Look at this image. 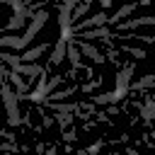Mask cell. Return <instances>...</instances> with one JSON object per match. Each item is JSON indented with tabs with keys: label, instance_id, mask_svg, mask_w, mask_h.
<instances>
[{
	"label": "cell",
	"instance_id": "cell-1",
	"mask_svg": "<svg viewBox=\"0 0 155 155\" xmlns=\"http://www.w3.org/2000/svg\"><path fill=\"white\" fill-rule=\"evenodd\" d=\"M0 97H2V104H5V109H7V124H10V126H19L22 119H24V116H19V109H17L19 99H17V92H15L10 85H5V80L0 82Z\"/></svg>",
	"mask_w": 155,
	"mask_h": 155
},
{
	"label": "cell",
	"instance_id": "cell-2",
	"mask_svg": "<svg viewBox=\"0 0 155 155\" xmlns=\"http://www.w3.org/2000/svg\"><path fill=\"white\" fill-rule=\"evenodd\" d=\"M48 22V12L46 10H41V12H36L34 17H31V22H29V27H27V31H24V36H22V41H24V46H29L31 44V39L39 34V29H44V24Z\"/></svg>",
	"mask_w": 155,
	"mask_h": 155
},
{
	"label": "cell",
	"instance_id": "cell-3",
	"mask_svg": "<svg viewBox=\"0 0 155 155\" xmlns=\"http://www.w3.org/2000/svg\"><path fill=\"white\" fill-rule=\"evenodd\" d=\"M133 70H136V65H133V63H128V65H124V68L116 73V87H114V92H116V97H119V99H124V97H126Z\"/></svg>",
	"mask_w": 155,
	"mask_h": 155
},
{
	"label": "cell",
	"instance_id": "cell-4",
	"mask_svg": "<svg viewBox=\"0 0 155 155\" xmlns=\"http://www.w3.org/2000/svg\"><path fill=\"white\" fill-rule=\"evenodd\" d=\"M102 24H107V12H97V15L87 17V19H82V22H75V24H70V29H73V34H75V31L92 29V27H102Z\"/></svg>",
	"mask_w": 155,
	"mask_h": 155
},
{
	"label": "cell",
	"instance_id": "cell-5",
	"mask_svg": "<svg viewBox=\"0 0 155 155\" xmlns=\"http://www.w3.org/2000/svg\"><path fill=\"white\" fill-rule=\"evenodd\" d=\"M155 19L153 17H138V19H126V22H116V34L119 31H128V29H138V27H150Z\"/></svg>",
	"mask_w": 155,
	"mask_h": 155
},
{
	"label": "cell",
	"instance_id": "cell-6",
	"mask_svg": "<svg viewBox=\"0 0 155 155\" xmlns=\"http://www.w3.org/2000/svg\"><path fill=\"white\" fill-rule=\"evenodd\" d=\"M73 36H78V39H107V36H111V31H109L107 24H102V27H92V29L75 31Z\"/></svg>",
	"mask_w": 155,
	"mask_h": 155
},
{
	"label": "cell",
	"instance_id": "cell-7",
	"mask_svg": "<svg viewBox=\"0 0 155 155\" xmlns=\"http://www.w3.org/2000/svg\"><path fill=\"white\" fill-rule=\"evenodd\" d=\"M75 44H78L80 53H82V56H87L90 61H94V63H104V61H107V58H104V53H99V51H97V48H94L90 41H82V39H78Z\"/></svg>",
	"mask_w": 155,
	"mask_h": 155
},
{
	"label": "cell",
	"instance_id": "cell-8",
	"mask_svg": "<svg viewBox=\"0 0 155 155\" xmlns=\"http://www.w3.org/2000/svg\"><path fill=\"white\" fill-rule=\"evenodd\" d=\"M65 46H68V36H61L51 51V58H48V65H58L63 58H65Z\"/></svg>",
	"mask_w": 155,
	"mask_h": 155
},
{
	"label": "cell",
	"instance_id": "cell-9",
	"mask_svg": "<svg viewBox=\"0 0 155 155\" xmlns=\"http://www.w3.org/2000/svg\"><path fill=\"white\" fill-rule=\"evenodd\" d=\"M46 51H48V44H39V46H34V48H27V51H22L19 61H22V63H31V61L41 58Z\"/></svg>",
	"mask_w": 155,
	"mask_h": 155
},
{
	"label": "cell",
	"instance_id": "cell-10",
	"mask_svg": "<svg viewBox=\"0 0 155 155\" xmlns=\"http://www.w3.org/2000/svg\"><path fill=\"white\" fill-rule=\"evenodd\" d=\"M136 5H138V2H128V5H124V7H119V10H116V12L111 15V17H107V24H111V27H114L116 22H121L124 17H128V15H131V12L136 10Z\"/></svg>",
	"mask_w": 155,
	"mask_h": 155
},
{
	"label": "cell",
	"instance_id": "cell-11",
	"mask_svg": "<svg viewBox=\"0 0 155 155\" xmlns=\"http://www.w3.org/2000/svg\"><path fill=\"white\" fill-rule=\"evenodd\" d=\"M58 24H61V31L70 29V24H73V7L61 2V7H58Z\"/></svg>",
	"mask_w": 155,
	"mask_h": 155
},
{
	"label": "cell",
	"instance_id": "cell-12",
	"mask_svg": "<svg viewBox=\"0 0 155 155\" xmlns=\"http://www.w3.org/2000/svg\"><path fill=\"white\" fill-rule=\"evenodd\" d=\"M15 73H19V75H29V78H39V75H41V73H46V70L31 61V63H19V68H17Z\"/></svg>",
	"mask_w": 155,
	"mask_h": 155
},
{
	"label": "cell",
	"instance_id": "cell-13",
	"mask_svg": "<svg viewBox=\"0 0 155 155\" xmlns=\"http://www.w3.org/2000/svg\"><path fill=\"white\" fill-rule=\"evenodd\" d=\"M65 56L70 58V63H73V68L78 70V68H82V63H80V48H78V44H73L70 39H68V46H65Z\"/></svg>",
	"mask_w": 155,
	"mask_h": 155
},
{
	"label": "cell",
	"instance_id": "cell-14",
	"mask_svg": "<svg viewBox=\"0 0 155 155\" xmlns=\"http://www.w3.org/2000/svg\"><path fill=\"white\" fill-rule=\"evenodd\" d=\"M153 111H155V99H153L150 94H145V104L140 107V116L145 119V124L153 121Z\"/></svg>",
	"mask_w": 155,
	"mask_h": 155
},
{
	"label": "cell",
	"instance_id": "cell-15",
	"mask_svg": "<svg viewBox=\"0 0 155 155\" xmlns=\"http://www.w3.org/2000/svg\"><path fill=\"white\" fill-rule=\"evenodd\" d=\"M24 24H27V17H24V15H15V17L2 27V31H17V29H22Z\"/></svg>",
	"mask_w": 155,
	"mask_h": 155
},
{
	"label": "cell",
	"instance_id": "cell-16",
	"mask_svg": "<svg viewBox=\"0 0 155 155\" xmlns=\"http://www.w3.org/2000/svg\"><path fill=\"white\" fill-rule=\"evenodd\" d=\"M7 78H10V82L15 85V92H17V94H24V92L29 90V85H27V82H24V80L19 78V73H15V70H12V73H10Z\"/></svg>",
	"mask_w": 155,
	"mask_h": 155
},
{
	"label": "cell",
	"instance_id": "cell-17",
	"mask_svg": "<svg viewBox=\"0 0 155 155\" xmlns=\"http://www.w3.org/2000/svg\"><path fill=\"white\" fill-rule=\"evenodd\" d=\"M153 85H155V75H143L140 80H136L133 85H128V90H136V92H138V90H148V87H153Z\"/></svg>",
	"mask_w": 155,
	"mask_h": 155
},
{
	"label": "cell",
	"instance_id": "cell-18",
	"mask_svg": "<svg viewBox=\"0 0 155 155\" xmlns=\"http://www.w3.org/2000/svg\"><path fill=\"white\" fill-rule=\"evenodd\" d=\"M92 102H94V104H116V102H121V99L116 97V92H102V94H94Z\"/></svg>",
	"mask_w": 155,
	"mask_h": 155
},
{
	"label": "cell",
	"instance_id": "cell-19",
	"mask_svg": "<svg viewBox=\"0 0 155 155\" xmlns=\"http://www.w3.org/2000/svg\"><path fill=\"white\" fill-rule=\"evenodd\" d=\"M75 90H78V87H68V90H58V92H48V97H46V99H51V102H63V99H65V97H70V94H73ZM46 99H44V102H46Z\"/></svg>",
	"mask_w": 155,
	"mask_h": 155
},
{
	"label": "cell",
	"instance_id": "cell-20",
	"mask_svg": "<svg viewBox=\"0 0 155 155\" xmlns=\"http://www.w3.org/2000/svg\"><path fill=\"white\" fill-rule=\"evenodd\" d=\"M70 114H73V111H58V114H56V121H58V128H61V131L73 126V116H70Z\"/></svg>",
	"mask_w": 155,
	"mask_h": 155
},
{
	"label": "cell",
	"instance_id": "cell-21",
	"mask_svg": "<svg viewBox=\"0 0 155 155\" xmlns=\"http://www.w3.org/2000/svg\"><path fill=\"white\" fill-rule=\"evenodd\" d=\"M90 5H92V0H80V5L73 7V19H80V17L90 10Z\"/></svg>",
	"mask_w": 155,
	"mask_h": 155
},
{
	"label": "cell",
	"instance_id": "cell-22",
	"mask_svg": "<svg viewBox=\"0 0 155 155\" xmlns=\"http://www.w3.org/2000/svg\"><path fill=\"white\" fill-rule=\"evenodd\" d=\"M63 80H65V78H61V75H53L51 80H46V97H48V92H53V90H56Z\"/></svg>",
	"mask_w": 155,
	"mask_h": 155
},
{
	"label": "cell",
	"instance_id": "cell-23",
	"mask_svg": "<svg viewBox=\"0 0 155 155\" xmlns=\"http://www.w3.org/2000/svg\"><path fill=\"white\" fill-rule=\"evenodd\" d=\"M124 51H126V53H131V56H136V58H145V51H143V48H136V46H124Z\"/></svg>",
	"mask_w": 155,
	"mask_h": 155
},
{
	"label": "cell",
	"instance_id": "cell-24",
	"mask_svg": "<svg viewBox=\"0 0 155 155\" xmlns=\"http://www.w3.org/2000/svg\"><path fill=\"white\" fill-rule=\"evenodd\" d=\"M99 82H102L99 78H97V80H90V82H85V85H82V92H92L94 87H99Z\"/></svg>",
	"mask_w": 155,
	"mask_h": 155
},
{
	"label": "cell",
	"instance_id": "cell-25",
	"mask_svg": "<svg viewBox=\"0 0 155 155\" xmlns=\"http://www.w3.org/2000/svg\"><path fill=\"white\" fill-rule=\"evenodd\" d=\"M75 138H78V133H75V131H70V128H63V140H65V143H73Z\"/></svg>",
	"mask_w": 155,
	"mask_h": 155
},
{
	"label": "cell",
	"instance_id": "cell-26",
	"mask_svg": "<svg viewBox=\"0 0 155 155\" xmlns=\"http://www.w3.org/2000/svg\"><path fill=\"white\" fill-rule=\"evenodd\" d=\"M107 61H111V63L119 65V51H116V48H109V51H107Z\"/></svg>",
	"mask_w": 155,
	"mask_h": 155
},
{
	"label": "cell",
	"instance_id": "cell-27",
	"mask_svg": "<svg viewBox=\"0 0 155 155\" xmlns=\"http://www.w3.org/2000/svg\"><path fill=\"white\" fill-rule=\"evenodd\" d=\"M7 75H10V73H7V68H5V63L0 61V82H2V80H5Z\"/></svg>",
	"mask_w": 155,
	"mask_h": 155
},
{
	"label": "cell",
	"instance_id": "cell-28",
	"mask_svg": "<svg viewBox=\"0 0 155 155\" xmlns=\"http://www.w3.org/2000/svg\"><path fill=\"white\" fill-rule=\"evenodd\" d=\"M99 148H102V143H99V140H97V143H92V145H90V148H87V150H85V153H97V150H99Z\"/></svg>",
	"mask_w": 155,
	"mask_h": 155
},
{
	"label": "cell",
	"instance_id": "cell-29",
	"mask_svg": "<svg viewBox=\"0 0 155 155\" xmlns=\"http://www.w3.org/2000/svg\"><path fill=\"white\" fill-rule=\"evenodd\" d=\"M0 150H17V148L10 145V143H0Z\"/></svg>",
	"mask_w": 155,
	"mask_h": 155
},
{
	"label": "cell",
	"instance_id": "cell-30",
	"mask_svg": "<svg viewBox=\"0 0 155 155\" xmlns=\"http://www.w3.org/2000/svg\"><path fill=\"white\" fill-rule=\"evenodd\" d=\"M51 124H53V119H51V116H44V128H48Z\"/></svg>",
	"mask_w": 155,
	"mask_h": 155
},
{
	"label": "cell",
	"instance_id": "cell-31",
	"mask_svg": "<svg viewBox=\"0 0 155 155\" xmlns=\"http://www.w3.org/2000/svg\"><path fill=\"white\" fill-rule=\"evenodd\" d=\"M111 2H114V0H99V5H102L104 10H107V7H111Z\"/></svg>",
	"mask_w": 155,
	"mask_h": 155
},
{
	"label": "cell",
	"instance_id": "cell-32",
	"mask_svg": "<svg viewBox=\"0 0 155 155\" xmlns=\"http://www.w3.org/2000/svg\"><path fill=\"white\" fill-rule=\"evenodd\" d=\"M63 5H68V7H75V5H78V0H63Z\"/></svg>",
	"mask_w": 155,
	"mask_h": 155
},
{
	"label": "cell",
	"instance_id": "cell-33",
	"mask_svg": "<svg viewBox=\"0 0 155 155\" xmlns=\"http://www.w3.org/2000/svg\"><path fill=\"white\" fill-rule=\"evenodd\" d=\"M138 2H140V5H150V0H138Z\"/></svg>",
	"mask_w": 155,
	"mask_h": 155
}]
</instances>
